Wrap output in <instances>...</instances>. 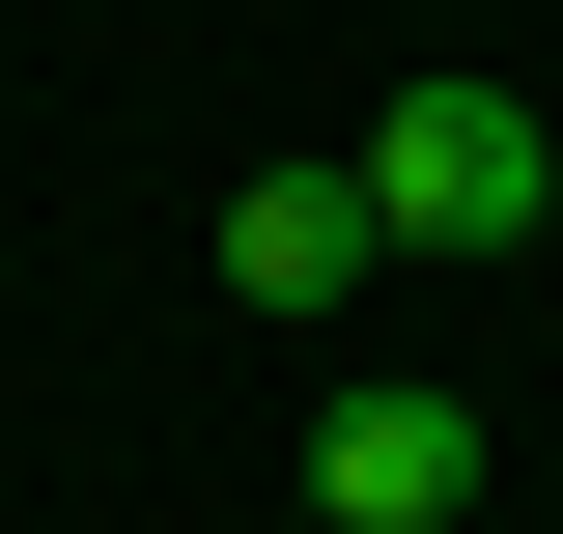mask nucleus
Instances as JSON below:
<instances>
[{
  "mask_svg": "<svg viewBox=\"0 0 563 534\" xmlns=\"http://www.w3.org/2000/svg\"><path fill=\"white\" fill-rule=\"evenodd\" d=\"M339 198H366V254H536L563 141H536V85H395V113L339 141Z\"/></svg>",
  "mask_w": 563,
  "mask_h": 534,
  "instance_id": "f257e3e1",
  "label": "nucleus"
},
{
  "mask_svg": "<svg viewBox=\"0 0 563 534\" xmlns=\"http://www.w3.org/2000/svg\"><path fill=\"white\" fill-rule=\"evenodd\" d=\"M451 507H479V394H422V366L310 394V534H451Z\"/></svg>",
  "mask_w": 563,
  "mask_h": 534,
  "instance_id": "f03ea898",
  "label": "nucleus"
},
{
  "mask_svg": "<svg viewBox=\"0 0 563 534\" xmlns=\"http://www.w3.org/2000/svg\"><path fill=\"white\" fill-rule=\"evenodd\" d=\"M366 281V198L339 169H225V310H339Z\"/></svg>",
  "mask_w": 563,
  "mask_h": 534,
  "instance_id": "7ed1b4c3",
  "label": "nucleus"
}]
</instances>
